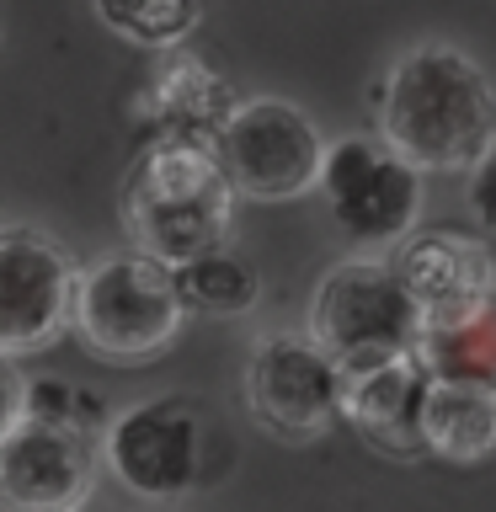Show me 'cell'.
<instances>
[{"label": "cell", "instance_id": "cell-16", "mask_svg": "<svg viewBox=\"0 0 496 512\" xmlns=\"http://www.w3.org/2000/svg\"><path fill=\"white\" fill-rule=\"evenodd\" d=\"M91 11L139 48H171L198 27V0H91Z\"/></svg>", "mask_w": 496, "mask_h": 512}, {"label": "cell", "instance_id": "cell-13", "mask_svg": "<svg viewBox=\"0 0 496 512\" xmlns=\"http://www.w3.org/2000/svg\"><path fill=\"white\" fill-rule=\"evenodd\" d=\"M427 443L438 459H454V464H475V459L496 454V384L432 379Z\"/></svg>", "mask_w": 496, "mask_h": 512}, {"label": "cell", "instance_id": "cell-5", "mask_svg": "<svg viewBox=\"0 0 496 512\" xmlns=\"http://www.w3.org/2000/svg\"><path fill=\"white\" fill-rule=\"evenodd\" d=\"M224 438L219 416L192 395H155L112 416L107 427V470L144 502H182L208 486L214 448Z\"/></svg>", "mask_w": 496, "mask_h": 512}, {"label": "cell", "instance_id": "cell-6", "mask_svg": "<svg viewBox=\"0 0 496 512\" xmlns=\"http://www.w3.org/2000/svg\"><path fill=\"white\" fill-rule=\"evenodd\" d=\"M320 192L331 203L336 230L358 251H390L422 219V166L384 134L336 139L326 150Z\"/></svg>", "mask_w": 496, "mask_h": 512}, {"label": "cell", "instance_id": "cell-7", "mask_svg": "<svg viewBox=\"0 0 496 512\" xmlns=\"http://www.w3.org/2000/svg\"><path fill=\"white\" fill-rule=\"evenodd\" d=\"M96 486V448L70 406H27L11 379L6 443H0V502L22 512L80 507Z\"/></svg>", "mask_w": 496, "mask_h": 512}, {"label": "cell", "instance_id": "cell-8", "mask_svg": "<svg viewBox=\"0 0 496 512\" xmlns=\"http://www.w3.org/2000/svg\"><path fill=\"white\" fill-rule=\"evenodd\" d=\"M246 406L272 438L315 443L336 416H347V368L315 336L272 331L246 358Z\"/></svg>", "mask_w": 496, "mask_h": 512}, {"label": "cell", "instance_id": "cell-10", "mask_svg": "<svg viewBox=\"0 0 496 512\" xmlns=\"http://www.w3.org/2000/svg\"><path fill=\"white\" fill-rule=\"evenodd\" d=\"M80 272L48 235L11 224L0 235V352L27 358V352L54 347L64 326H75Z\"/></svg>", "mask_w": 496, "mask_h": 512}, {"label": "cell", "instance_id": "cell-11", "mask_svg": "<svg viewBox=\"0 0 496 512\" xmlns=\"http://www.w3.org/2000/svg\"><path fill=\"white\" fill-rule=\"evenodd\" d=\"M432 368L422 352L395 363H379L368 374L347 379V422L363 432L368 448L390 459H422L432 454L427 443V395H432Z\"/></svg>", "mask_w": 496, "mask_h": 512}, {"label": "cell", "instance_id": "cell-14", "mask_svg": "<svg viewBox=\"0 0 496 512\" xmlns=\"http://www.w3.org/2000/svg\"><path fill=\"white\" fill-rule=\"evenodd\" d=\"M422 363L438 379H475L496 384V294L470 304V310L427 320Z\"/></svg>", "mask_w": 496, "mask_h": 512}, {"label": "cell", "instance_id": "cell-17", "mask_svg": "<svg viewBox=\"0 0 496 512\" xmlns=\"http://www.w3.org/2000/svg\"><path fill=\"white\" fill-rule=\"evenodd\" d=\"M470 208H475V219L486 224V230L496 235V150L475 166V182H470Z\"/></svg>", "mask_w": 496, "mask_h": 512}, {"label": "cell", "instance_id": "cell-4", "mask_svg": "<svg viewBox=\"0 0 496 512\" xmlns=\"http://www.w3.org/2000/svg\"><path fill=\"white\" fill-rule=\"evenodd\" d=\"M310 336L352 379V374H368L379 363L422 352L427 310L411 294V283L395 272V262L352 256V262L331 267L320 278L315 304H310Z\"/></svg>", "mask_w": 496, "mask_h": 512}, {"label": "cell", "instance_id": "cell-2", "mask_svg": "<svg viewBox=\"0 0 496 512\" xmlns=\"http://www.w3.org/2000/svg\"><path fill=\"white\" fill-rule=\"evenodd\" d=\"M235 182L224 171L219 144L171 134L144 144L123 176V219L144 251L166 256L171 267L203 251H219L230 235Z\"/></svg>", "mask_w": 496, "mask_h": 512}, {"label": "cell", "instance_id": "cell-9", "mask_svg": "<svg viewBox=\"0 0 496 512\" xmlns=\"http://www.w3.org/2000/svg\"><path fill=\"white\" fill-rule=\"evenodd\" d=\"M214 144L235 192H246L256 203L299 198V192L320 187V171H326V139L315 134V123L299 107L272 102V96L240 102L224 118Z\"/></svg>", "mask_w": 496, "mask_h": 512}, {"label": "cell", "instance_id": "cell-1", "mask_svg": "<svg viewBox=\"0 0 496 512\" xmlns=\"http://www.w3.org/2000/svg\"><path fill=\"white\" fill-rule=\"evenodd\" d=\"M379 128L422 171H475L496 150V91L470 54L422 43L384 80Z\"/></svg>", "mask_w": 496, "mask_h": 512}, {"label": "cell", "instance_id": "cell-3", "mask_svg": "<svg viewBox=\"0 0 496 512\" xmlns=\"http://www.w3.org/2000/svg\"><path fill=\"white\" fill-rule=\"evenodd\" d=\"M187 320V288L166 256L128 251L102 256L75 294V331L102 363H155Z\"/></svg>", "mask_w": 496, "mask_h": 512}, {"label": "cell", "instance_id": "cell-15", "mask_svg": "<svg viewBox=\"0 0 496 512\" xmlns=\"http://www.w3.org/2000/svg\"><path fill=\"white\" fill-rule=\"evenodd\" d=\"M182 272V288H187V304L192 310H208V315H246L256 304V272L246 262H235L230 251H203L192 262L176 267Z\"/></svg>", "mask_w": 496, "mask_h": 512}, {"label": "cell", "instance_id": "cell-12", "mask_svg": "<svg viewBox=\"0 0 496 512\" xmlns=\"http://www.w3.org/2000/svg\"><path fill=\"white\" fill-rule=\"evenodd\" d=\"M390 262L411 283V294L422 299L427 320L470 310V304L496 294V251L464 230H411Z\"/></svg>", "mask_w": 496, "mask_h": 512}]
</instances>
